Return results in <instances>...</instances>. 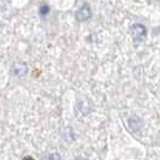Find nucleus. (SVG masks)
I'll return each instance as SVG.
<instances>
[{"label":"nucleus","mask_w":160,"mask_h":160,"mask_svg":"<svg viewBox=\"0 0 160 160\" xmlns=\"http://www.w3.org/2000/svg\"><path fill=\"white\" fill-rule=\"evenodd\" d=\"M92 17V10L88 4H84L83 6H81V8L76 12V19L78 22H86Z\"/></svg>","instance_id":"nucleus-2"},{"label":"nucleus","mask_w":160,"mask_h":160,"mask_svg":"<svg viewBox=\"0 0 160 160\" xmlns=\"http://www.w3.org/2000/svg\"><path fill=\"white\" fill-rule=\"evenodd\" d=\"M75 160H87V159H84V158H77V159H75Z\"/></svg>","instance_id":"nucleus-5"},{"label":"nucleus","mask_w":160,"mask_h":160,"mask_svg":"<svg viewBox=\"0 0 160 160\" xmlns=\"http://www.w3.org/2000/svg\"><path fill=\"white\" fill-rule=\"evenodd\" d=\"M147 35V29L142 24H134L131 27V36L135 42H141L146 39Z\"/></svg>","instance_id":"nucleus-1"},{"label":"nucleus","mask_w":160,"mask_h":160,"mask_svg":"<svg viewBox=\"0 0 160 160\" xmlns=\"http://www.w3.org/2000/svg\"><path fill=\"white\" fill-rule=\"evenodd\" d=\"M42 160H62L59 153L57 152H51V153H46L43 157H42Z\"/></svg>","instance_id":"nucleus-3"},{"label":"nucleus","mask_w":160,"mask_h":160,"mask_svg":"<svg viewBox=\"0 0 160 160\" xmlns=\"http://www.w3.org/2000/svg\"><path fill=\"white\" fill-rule=\"evenodd\" d=\"M40 12H41V15H47L48 12H49V8H48L47 5H43V6H41Z\"/></svg>","instance_id":"nucleus-4"}]
</instances>
